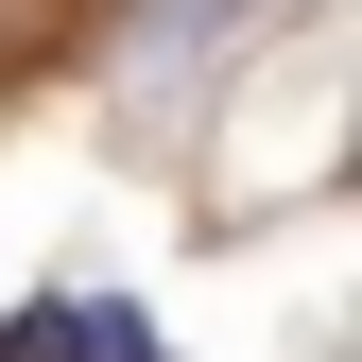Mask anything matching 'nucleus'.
<instances>
[{"mask_svg": "<svg viewBox=\"0 0 362 362\" xmlns=\"http://www.w3.org/2000/svg\"><path fill=\"white\" fill-rule=\"evenodd\" d=\"M0 362H156V328L104 310V293H35L18 328H0Z\"/></svg>", "mask_w": 362, "mask_h": 362, "instance_id": "1", "label": "nucleus"}]
</instances>
